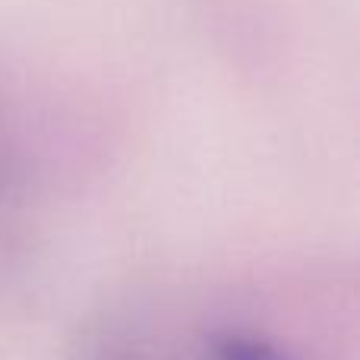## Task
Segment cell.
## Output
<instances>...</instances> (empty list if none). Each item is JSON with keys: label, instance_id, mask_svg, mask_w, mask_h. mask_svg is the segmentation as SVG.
I'll return each instance as SVG.
<instances>
[{"label": "cell", "instance_id": "6da1fadb", "mask_svg": "<svg viewBox=\"0 0 360 360\" xmlns=\"http://www.w3.org/2000/svg\"><path fill=\"white\" fill-rule=\"evenodd\" d=\"M202 360H297V357L288 348H281L275 338H266L259 332L228 329L205 342Z\"/></svg>", "mask_w": 360, "mask_h": 360}]
</instances>
